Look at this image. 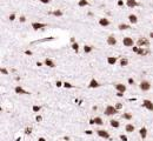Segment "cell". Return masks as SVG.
<instances>
[{
	"instance_id": "1",
	"label": "cell",
	"mask_w": 153,
	"mask_h": 141,
	"mask_svg": "<svg viewBox=\"0 0 153 141\" xmlns=\"http://www.w3.org/2000/svg\"><path fill=\"white\" fill-rule=\"evenodd\" d=\"M105 115L107 116H111V115H114L118 113V109L116 108V106H112V105H108L106 108H105Z\"/></svg>"
},
{
	"instance_id": "2",
	"label": "cell",
	"mask_w": 153,
	"mask_h": 141,
	"mask_svg": "<svg viewBox=\"0 0 153 141\" xmlns=\"http://www.w3.org/2000/svg\"><path fill=\"white\" fill-rule=\"evenodd\" d=\"M139 88H140L143 92H147V91H150V88H151V84H150V81H147V80H143V81L139 84Z\"/></svg>"
},
{
	"instance_id": "3",
	"label": "cell",
	"mask_w": 153,
	"mask_h": 141,
	"mask_svg": "<svg viewBox=\"0 0 153 141\" xmlns=\"http://www.w3.org/2000/svg\"><path fill=\"white\" fill-rule=\"evenodd\" d=\"M143 106H144L147 111L153 112V102L151 101V100H148V99H145L144 101H143Z\"/></svg>"
},
{
	"instance_id": "4",
	"label": "cell",
	"mask_w": 153,
	"mask_h": 141,
	"mask_svg": "<svg viewBox=\"0 0 153 141\" xmlns=\"http://www.w3.org/2000/svg\"><path fill=\"white\" fill-rule=\"evenodd\" d=\"M123 44H124V46H126V47H132V46L134 45V41H133L132 38L125 36V38L123 39Z\"/></svg>"
},
{
	"instance_id": "5",
	"label": "cell",
	"mask_w": 153,
	"mask_h": 141,
	"mask_svg": "<svg viewBox=\"0 0 153 141\" xmlns=\"http://www.w3.org/2000/svg\"><path fill=\"white\" fill-rule=\"evenodd\" d=\"M47 26V24H43V22H32V28L34 31H38V29H43Z\"/></svg>"
},
{
	"instance_id": "6",
	"label": "cell",
	"mask_w": 153,
	"mask_h": 141,
	"mask_svg": "<svg viewBox=\"0 0 153 141\" xmlns=\"http://www.w3.org/2000/svg\"><path fill=\"white\" fill-rule=\"evenodd\" d=\"M97 134L99 135L100 138H104V139H109V133L105 129H98L97 131Z\"/></svg>"
},
{
	"instance_id": "7",
	"label": "cell",
	"mask_w": 153,
	"mask_h": 141,
	"mask_svg": "<svg viewBox=\"0 0 153 141\" xmlns=\"http://www.w3.org/2000/svg\"><path fill=\"white\" fill-rule=\"evenodd\" d=\"M137 45L139 47H148V40L145 39V38H140L138 41H137Z\"/></svg>"
},
{
	"instance_id": "8",
	"label": "cell",
	"mask_w": 153,
	"mask_h": 141,
	"mask_svg": "<svg viewBox=\"0 0 153 141\" xmlns=\"http://www.w3.org/2000/svg\"><path fill=\"white\" fill-rule=\"evenodd\" d=\"M14 92H15V94H19V95H24V94H29L27 91H25L24 88L21 87V86H17V87L14 88Z\"/></svg>"
},
{
	"instance_id": "9",
	"label": "cell",
	"mask_w": 153,
	"mask_h": 141,
	"mask_svg": "<svg viewBox=\"0 0 153 141\" xmlns=\"http://www.w3.org/2000/svg\"><path fill=\"white\" fill-rule=\"evenodd\" d=\"M106 41H107V44L109 45V46H116V45H117V39L114 38V35H108Z\"/></svg>"
},
{
	"instance_id": "10",
	"label": "cell",
	"mask_w": 153,
	"mask_h": 141,
	"mask_svg": "<svg viewBox=\"0 0 153 141\" xmlns=\"http://www.w3.org/2000/svg\"><path fill=\"white\" fill-rule=\"evenodd\" d=\"M109 20H108L107 18H100L99 19V25L100 26H102V27H107L109 26Z\"/></svg>"
},
{
	"instance_id": "11",
	"label": "cell",
	"mask_w": 153,
	"mask_h": 141,
	"mask_svg": "<svg viewBox=\"0 0 153 141\" xmlns=\"http://www.w3.org/2000/svg\"><path fill=\"white\" fill-rule=\"evenodd\" d=\"M116 89H117V92H121V93H125L126 92V86L124 85V84H116Z\"/></svg>"
},
{
	"instance_id": "12",
	"label": "cell",
	"mask_w": 153,
	"mask_h": 141,
	"mask_svg": "<svg viewBox=\"0 0 153 141\" xmlns=\"http://www.w3.org/2000/svg\"><path fill=\"white\" fill-rule=\"evenodd\" d=\"M138 54H139V55H143V56L148 55V54H150V49H148L147 47H140L139 51H138Z\"/></svg>"
},
{
	"instance_id": "13",
	"label": "cell",
	"mask_w": 153,
	"mask_h": 141,
	"mask_svg": "<svg viewBox=\"0 0 153 141\" xmlns=\"http://www.w3.org/2000/svg\"><path fill=\"white\" fill-rule=\"evenodd\" d=\"M44 63H45L47 67H50V68H54V67H55V63H54V61L52 60V59H50V58H46L45 61H44Z\"/></svg>"
},
{
	"instance_id": "14",
	"label": "cell",
	"mask_w": 153,
	"mask_h": 141,
	"mask_svg": "<svg viewBox=\"0 0 153 141\" xmlns=\"http://www.w3.org/2000/svg\"><path fill=\"white\" fill-rule=\"evenodd\" d=\"M126 6L130 8H134L138 6V2H137V0H126Z\"/></svg>"
},
{
	"instance_id": "15",
	"label": "cell",
	"mask_w": 153,
	"mask_h": 141,
	"mask_svg": "<svg viewBox=\"0 0 153 141\" xmlns=\"http://www.w3.org/2000/svg\"><path fill=\"white\" fill-rule=\"evenodd\" d=\"M88 87L90 88H98V87H100V84L98 82V80L92 79L90 81V84H88Z\"/></svg>"
},
{
	"instance_id": "16",
	"label": "cell",
	"mask_w": 153,
	"mask_h": 141,
	"mask_svg": "<svg viewBox=\"0 0 153 141\" xmlns=\"http://www.w3.org/2000/svg\"><path fill=\"white\" fill-rule=\"evenodd\" d=\"M139 134H140L141 139H146V136H147V128L146 127H141L139 129Z\"/></svg>"
},
{
	"instance_id": "17",
	"label": "cell",
	"mask_w": 153,
	"mask_h": 141,
	"mask_svg": "<svg viewBox=\"0 0 153 141\" xmlns=\"http://www.w3.org/2000/svg\"><path fill=\"white\" fill-rule=\"evenodd\" d=\"M128 21H130L131 24L135 25V24L138 22V17H137L135 14H130V15H128Z\"/></svg>"
},
{
	"instance_id": "18",
	"label": "cell",
	"mask_w": 153,
	"mask_h": 141,
	"mask_svg": "<svg viewBox=\"0 0 153 141\" xmlns=\"http://www.w3.org/2000/svg\"><path fill=\"white\" fill-rule=\"evenodd\" d=\"M117 61H118V59L116 56H108L107 58V63L111 65V66H114V65L117 63Z\"/></svg>"
},
{
	"instance_id": "19",
	"label": "cell",
	"mask_w": 153,
	"mask_h": 141,
	"mask_svg": "<svg viewBox=\"0 0 153 141\" xmlns=\"http://www.w3.org/2000/svg\"><path fill=\"white\" fill-rule=\"evenodd\" d=\"M125 129H126L127 133H133L135 131V127H134V125H132V123H127Z\"/></svg>"
},
{
	"instance_id": "20",
	"label": "cell",
	"mask_w": 153,
	"mask_h": 141,
	"mask_svg": "<svg viewBox=\"0 0 153 141\" xmlns=\"http://www.w3.org/2000/svg\"><path fill=\"white\" fill-rule=\"evenodd\" d=\"M109 125H111V127H113V128H119V126H120V122H119L118 120H114V119H112V120L109 121Z\"/></svg>"
},
{
	"instance_id": "21",
	"label": "cell",
	"mask_w": 153,
	"mask_h": 141,
	"mask_svg": "<svg viewBox=\"0 0 153 141\" xmlns=\"http://www.w3.org/2000/svg\"><path fill=\"white\" fill-rule=\"evenodd\" d=\"M92 51H93V47H92V46H90V45H85V46H84V52L86 53V54L91 53Z\"/></svg>"
},
{
	"instance_id": "22",
	"label": "cell",
	"mask_w": 153,
	"mask_h": 141,
	"mask_svg": "<svg viewBox=\"0 0 153 141\" xmlns=\"http://www.w3.org/2000/svg\"><path fill=\"white\" fill-rule=\"evenodd\" d=\"M94 123L98 125V126H101V125H104V121H102V119L100 116H95L94 118Z\"/></svg>"
},
{
	"instance_id": "23",
	"label": "cell",
	"mask_w": 153,
	"mask_h": 141,
	"mask_svg": "<svg viewBox=\"0 0 153 141\" xmlns=\"http://www.w3.org/2000/svg\"><path fill=\"white\" fill-rule=\"evenodd\" d=\"M118 28L120 29V31H125V29H130V25H127V24H119V26Z\"/></svg>"
},
{
	"instance_id": "24",
	"label": "cell",
	"mask_w": 153,
	"mask_h": 141,
	"mask_svg": "<svg viewBox=\"0 0 153 141\" xmlns=\"http://www.w3.org/2000/svg\"><path fill=\"white\" fill-rule=\"evenodd\" d=\"M78 6H79V7H85V6H88V1H87V0H79V2H78Z\"/></svg>"
},
{
	"instance_id": "25",
	"label": "cell",
	"mask_w": 153,
	"mask_h": 141,
	"mask_svg": "<svg viewBox=\"0 0 153 141\" xmlns=\"http://www.w3.org/2000/svg\"><path fill=\"white\" fill-rule=\"evenodd\" d=\"M127 65H128V60H127L126 58H121V59H120V66H121V67H125Z\"/></svg>"
},
{
	"instance_id": "26",
	"label": "cell",
	"mask_w": 153,
	"mask_h": 141,
	"mask_svg": "<svg viewBox=\"0 0 153 141\" xmlns=\"http://www.w3.org/2000/svg\"><path fill=\"white\" fill-rule=\"evenodd\" d=\"M63 11L61 9H55V11H53V15L54 17H63Z\"/></svg>"
},
{
	"instance_id": "27",
	"label": "cell",
	"mask_w": 153,
	"mask_h": 141,
	"mask_svg": "<svg viewBox=\"0 0 153 141\" xmlns=\"http://www.w3.org/2000/svg\"><path fill=\"white\" fill-rule=\"evenodd\" d=\"M123 119H125V120H131V119H132V114H131V113H124V114H123Z\"/></svg>"
},
{
	"instance_id": "28",
	"label": "cell",
	"mask_w": 153,
	"mask_h": 141,
	"mask_svg": "<svg viewBox=\"0 0 153 141\" xmlns=\"http://www.w3.org/2000/svg\"><path fill=\"white\" fill-rule=\"evenodd\" d=\"M71 47H72L73 51H75V52H78V51H79V44H78V42H73Z\"/></svg>"
},
{
	"instance_id": "29",
	"label": "cell",
	"mask_w": 153,
	"mask_h": 141,
	"mask_svg": "<svg viewBox=\"0 0 153 141\" xmlns=\"http://www.w3.org/2000/svg\"><path fill=\"white\" fill-rule=\"evenodd\" d=\"M0 72H1V74H4V75H8V70H6V68H4V67L0 70Z\"/></svg>"
},
{
	"instance_id": "30",
	"label": "cell",
	"mask_w": 153,
	"mask_h": 141,
	"mask_svg": "<svg viewBox=\"0 0 153 141\" xmlns=\"http://www.w3.org/2000/svg\"><path fill=\"white\" fill-rule=\"evenodd\" d=\"M40 109H41V107H40V106H33V112L38 113V112H40Z\"/></svg>"
},
{
	"instance_id": "31",
	"label": "cell",
	"mask_w": 153,
	"mask_h": 141,
	"mask_svg": "<svg viewBox=\"0 0 153 141\" xmlns=\"http://www.w3.org/2000/svg\"><path fill=\"white\" fill-rule=\"evenodd\" d=\"M64 87L65 88H73V85H71L70 82H64Z\"/></svg>"
},
{
	"instance_id": "32",
	"label": "cell",
	"mask_w": 153,
	"mask_h": 141,
	"mask_svg": "<svg viewBox=\"0 0 153 141\" xmlns=\"http://www.w3.org/2000/svg\"><path fill=\"white\" fill-rule=\"evenodd\" d=\"M120 140H121V141H127L128 139H127V136H126V135L121 134V135H120Z\"/></svg>"
},
{
	"instance_id": "33",
	"label": "cell",
	"mask_w": 153,
	"mask_h": 141,
	"mask_svg": "<svg viewBox=\"0 0 153 141\" xmlns=\"http://www.w3.org/2000/svg\"><path fill=\"white\" fill-rule=\"evenodd\" d=\"M19 21H20V22H25V21H26V18L24 17V15H21V17L19 18Z\"/></svg>"
},
{
	"instance_id": "34",
	"label": "cell",
	"mask_w": 153,
	"mask_h": 141,
	"mask_svg": "<svg viewBox=\"0 0 153 141\" xmlns=\"http://www.w3.org/2000/svg\"><path fill=\"white\" fill-rule=\"evenodd\" d=\"M9 20H11V21H13V20H15V14H14V13H12V14L9 15Z\"/></svg>"
},
{
	"instance_id": "35",
	"label": "cell",
	"mask_w": 153,
	"mask_h": 141,
	"mask_svg": "<svg viewBox=\"0 0 153 141\" xmlns=\"http://www.w3.org/2000/svg\"><path fill=\"white\" fill-rule=\"evenodd\" d=\"M39 1H40L41 4H45V5H47V4H50V1H51V0H39Z\"/></svg>"
},
{
	"instance_id": "36",
	"label": "cell",
	"mask_w": 153,
	"mask_h": 141,
	"mask_svg": "<svg viewBox=\"0 0 153 141\" xmlns=\"http://www.w3.org/2000/svg\"><path fill=\"white\" fill-rule=\"evenodd\" d=\"M116 108L119 111V109H121V108H123V105H121V104H117V105H116Z\"/></svg>"
},
{
	"instance_id": "37",
	"label": "cell",
	"mask_w": 153,
	"mask_h": 141,
	"mask_svg": "<svg viewBox=\"0 0 153 141\" xmlns=\"http://www.w3.org/2000/svg\"><path fill=\"white\" fill-rule=\"evenodd\" d=\"M61 86H64L63 82L61 81H57V87H61Z\"/></svg>"
},
{
	"instance_id": "38",
	"label": "cell",
	"mask_w": 153,
	"mask_h": 141,
	"mask_svg": "<svg viewBox=\"0 0 153 141\" xmlns=\"http://www.w3.org/2000/svg\"><path fill=\"white\" fill-rule=\"evenodd\" d=\"M128 84H130V85H134V80L132 79V78H130V79H128Z\"/></svg>"
},
{
	"instance_id": "39",
	"label": "cell",
	"mask_w": 153,
	"mask_h": 141,
	"mask_svg": "<svg viewBox=\"0 0 153 141\" xmlns=\"http://www.w3.org/2000/svg\"><path fill=\"white\" fill-rule=\"evenodd\" d=\"M36 121H38V122H40V121L43 120V118H41L40 115H38V116H36Z\"/></svg>"
},
{
	"instance_id": "40",
	"label": "cell",
	"mask_w": 153,
	"mask_h": 141,
	"mask_svg": "<svg viewBox=\"0 0 153 141\" xmlns=\"http://www.w3.org/2000/svg\"><path fill=\"white\" fill-rule=\"evenodd\" d=\"M31 132H32L31 128H26V129H25V133H26V134H31Z\"/></svg>"
},
{
	"instance_id": "41",
	"label": "cell",
	"mask_w": 153,
	"mask_h": 141,
	"mask_svg": "<svg viewBox=\"0 0 153 141\" xmlns=\"http://www.w3.org/2000/svg\"><path fill=\"white\" fill-rule=\"evenodd\" d=\"M139 46H137V47H133V52H135V53H138V51H139Z\"/></svg>"
},
{
	"instance_id": "42",
	"label": "cell",
	"mask_w": 153,
	"mask_h": 141,
	"mask_svg": "<svg viewBox=\"0 0 153 141\" xmlns=\"http://www.w3.org/2000/svg\"><path fill=\"white\" fill-rule=\"evenodd\" d=\"M25 54H26V55H32V51H28V49H27V51H25Z\"/></svg>"
},
{
	"instance_id": "43",
	"label": "cell",
	"mask_w": 153,
	"mask_h": 141,
	"mask_svg": "<svg viewBox=\"0 0 153 141\" xmlns=\"http://www.w3.org/2000/svg\"><path fill=\"white\" fill-rule=\"evenodd\" d=\"M117 95H118L119 98H121L123 95H124V93H121V92H117Z\"/></svg>"
},
{
	"instance_id": "44",
	"label": "cell",
	"mask_w": 153,
	"mask_h": 141,
	"mask_svg": "<svg viewBox=\"0 0 153 141\" xmlns=\"http://www.w3.org/2000/svg\"><path fill=\"white\" fill-rule=\"evenodd\" d=\"M118 5H119V6H123V5H124V2L120 0V1H118Z\"/></svg>"
},
{
	"instance_id": "45",
	"label": "cell",
	"mask_w": 153,
	"mask_h": 141,
	"mask_svg": "<svg viewBox=\"0 0 153 141\" xmlns=\"http://www.w3.org/2000/svg\"><path fill=\"white\" fill-rule=\"evenodd\" d=\"M38 141H46V139H45V138H39Z\"/></svg>"
},
{
	"instance_id": "46",
	"label": "cell",
	"mask_w": 153,
	"mask_h": 141,
	"mask_svg": "<svg viewBox=\"0 0 153 141\" xmlns=\"http://www.w3.org/2000/svg\"><path fill=\"white\" fill-rule=\"evenodd\" d=\"M86 134H88V135H91V134H92V131H86Z\"/></svg>"
},
{
	"instance_id": "47",
	"label": "cell",
	"mask_w": 153,
	"mask_h": 141,
	"mask_svg": "<svg viewBox=\"0 0 153 141\" xmlns=\"http://www.w3.org/2000/svg\"><path fill=\"white\" fill-rule=\"evenodd\" d=\"M36 66H39V67H40V66H43V63H41V62H36Z\"/></svg>"
},
{
	"instance_id": "48",
	"label": "cell",
	"mask_w": 153,
	"mask_h": 141,
	"mask_svg": "<svg viewBox=\"0 0 153 141\" xmlns=\"http://www.w3.org/2000/svg\"><path fill=\"white\" fill-rule=\"evenodd\" d=\"M71 42H72V44L73 42H75V39H74V38H71Z\"/></svg>"
},
{
	"instance_id": "49",
	"label": "cell",
	"mask_w": 153,
	"mask_h": 141,
	"mask_svg": "<svg viewBox=\"0 0 153 141\" xmlns=\"http://www.w3.org/2000/svg\"><path fill=\"white\" fill-rule=\"evenodd\" d=\"M90 123H91V125H93V123H94V119H92V120H90Z\"/></svg>"
},
{
	"instance_id": "50",
	"label": "cell",
	"mask_w": 153,
	"mask_h": 141,
	"mask_svg": "<svg viewBox=\"0 0 153 141\" xmlns=\"http://www.w3.org/2000/svg\"><path fill=\"white\" fill-rule=\"evenodd\" d=\"M150 38H152V39H153V32H151V33H150Z\"/></svg>"
}]
</instances>
